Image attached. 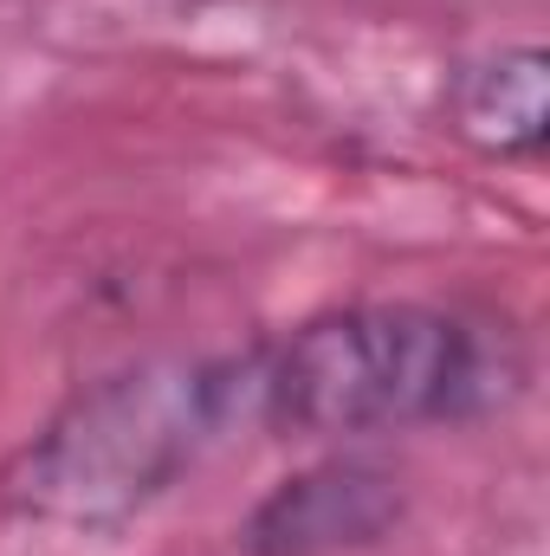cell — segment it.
I'll use <instances>...</instances> for the list:
<instances>
[{
    "instance_id": "277c9868",
    "label": "cell",
    "mask_w": 550,
    "mask_h": 556,
    "mask_svg": "<svg viewBox=\"0 0 550 556\" xmlns=\"http://www.w3.org/2000/svg\"><path fill=\"white\" fill-rule=\"evenodd\" d=\"M460 130L492 155H532L545 142V52H499L460 85Z\"/></svg>"
},
{
    "instance_id": "7a4b0ae2",
    "label": "cell",
    "mask_w": 550,
    "mask_h": 556,
    "mask_svg": "<svg viewBox=\"0 0 550 556\" xmlns=\"http://www.w3.org/2000/svg\"><path fill=\"white\" fill-rule=\"evenodd\" d=\"M486 363L466 324L421 304H363L253 356V408L285 433H383L473 408Z\"/></svg>"
},
{
    "instance_id": "6da1fadb",
    "label": "cell",
    "mask_w": 550,
    "mask_h": 556,
    "mask_svg": "<svg viewBox=\"0 0 550 556\" xmlns=\"http://www.w3.org/2000/svg\"><path fill=\"white\" fill-rule=\"evenodd\" d=\"M253 408V363H162L78 395L7 472L20 511L59 525H117L149 505L227 420Z\"/></svg>"
},
{
    "instance_id": "3957f363",
    "label": "cell",
    "mask_w": 550,
    "mask_h": 556,
    "mask_svg": "<svg viewBox=\"0 0 550 556\" xmlns=\"http://www.w3.org/2000/svg\"><path fill=\"white\" fill-rule=\"evenodd\" d=\"M402 518V492L383 466L363 459H330L298 479H285L273 498L247 518V551L253 556H343L389 538Z\"/></svg>"
}]
</instances>
